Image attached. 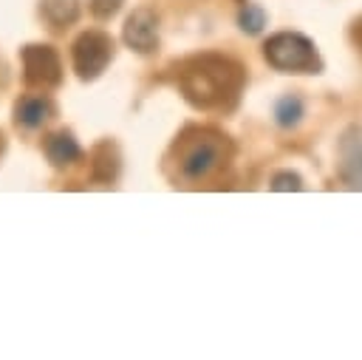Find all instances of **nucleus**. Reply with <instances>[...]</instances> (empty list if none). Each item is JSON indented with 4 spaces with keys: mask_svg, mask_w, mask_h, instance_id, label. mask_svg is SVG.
I'll return each mask as SVG.
<instances>
[{
    "mask_svg": "<svg viewBox=\"0 0 362 360\" xmlns=\"http://www.w3.org/2000/svg\"><path fill=\"white\" fill-rule=\"evenodd\" d=\"M71 60H74V71L79 79L85 82L96 79L113 60V37L99 28L82 31L71 45Z\"/></svg>",
    "mask_w": 362,
    "mask_h": 360,
    "instance_id": "20e7f679",
    "label": "nucleus"
},
{
    "mask_svg": "<svg viewBox=\"0 0 362 360\" xmlns=\"http://www.w3.org/2000/svg\"><path fill=\"white\" fill-rule=\"evenodd\" d=\"M23 60V79L28 88L51 91L62 82V62L51 45H25L20 51Z\"/></svg>",
    "mask_w": 362,
    "mask_h": 360,
    "instance_id": "39448f33",
    "label": "nucleus"
},
{
    "mask_svg": "<svg viewBox=\"0 0 362 360\" xmlns=\"http://www.w3.org/2000/svg\"><path fill=\"white\" fill-rule=\"evenodd\" d=\"M124 6V0H88V9L96 20H110L119 14V9Z\"/></svg>",
    "mask_w": 362,
    "mask_h": 360,
    "instance_id": "2eb2a0df",
    "label": "nucleus"
},
{
    "mask_svg": "<svg viewBox=\"0 0 362 360\" xmlns=\"http://www.w3.org/2000/svg\"><path fill=\"white\" fill-rule=\"evenodd\" d=\"M339 179L351 190H362V130L348 128L339 139Z\"/></svg>",
    "mask_w": 362,
    "mask_h": 360,
    "instance_id": "0eeeda50",
    "label": "nucleus"
},
{
    "mask_svg": "<svg viewBox=\"0 0 362 360\" xmlns=\"http://www.w3.org/2000/svg\"><path fill=\"white\" fill-rule=\"evenodd\" d=\"M175 167L184 181L209 179L229 156V139L212 128H187L175 142Z\"/></svg>",
    "mask_w": 362,
    "mask_h": 360,
    "instance_id": "f03ea898",
    "label": "nucleus"
},
{
    "mask_svg": "<svg viewBox=\"0 0 362 360\" xmlns=\"http://www.w3.org/2000/svg\"><path fill=\"white\" fill-rule=\"evenodd\" d=\"M40 14L51 28H65L79 20V0H40Z\"/></svg>",
    "mask_w": 362,
    "mask_h": 360,
    "instance_id": "9b49d317",
    "label": "nucleus"
},
{
    "mask_svg": "<svg viewBox=\"0 0 362 360\" xmlns=\"http://www.w3.org/2000/svg\"><path fill=\"white\" fill-rule=\"evenodd\" d=\"M42 150H45V159L54 164V167H68L74 162L82 159V147L79 142L74 139L71 130H54L45 136L42 142Z\"/></svg>",
    "mask_w": 362,
    "mask_h": 360,
    "instance_id": "6e6552de",
    "label": "nucleus"
},
{
    "mask_svg": "<svg viewBox=\"0 0 362 360\" xmlns=\"http://www.w3.org/2000/svg\"><path fill=\"white\" fill-rule=\"evenodd\" d=\"M263 60L283 74H320L322 60L314 45L300 31H277L263 43Z\"/></svg>",
    "mask_w": 362,
    "mask_h": 360,
    "instance_id": "7ed1b4c3",
    "label": "nucleus"
},
{
    "mask_svg": "<svg viewBox=\"0 0 362 360\" xmlns=\"http://www.w3.org/2000/svg\"><path fill=\"white\" fill-rule=\"evenodd\" d=\"M243 65L226 54H195L178 65V88L198 111H229L243 91Z\"/></svg>",
    "mask_w": 362,
    "mask_h": 360,
    "instance_id": "f257e3e1",
    "label": "nucleus"
},
{
    "mask_svg": "<svg viewBox=\"0 0 362 360\" xmlns=\"http://www.w3.org/2000/svg\"><path fill=\"white\" fill-rule=\"evenodd\" d=\"M119 170H122L119 147H116L110 139L99 142V145L90 150V179L99 181V184H110V181H116Z\"/></svg>",
    "mask_w": 362,
    "mask_h": 360,
    "instance_id": "1a4fd4ad",
    "label": "nucleus"
},
{
    "mask_svg": "<svg viewBox=\"0 0 362 360\" xmlns=\"http://www.w3.org/2000/svg\"><path fill=\"white\" fill-rule=\"evenodd\" d=\"M122 40L136 54H153L158 48V17L153 9H136L122 28Z\"/></svg>",
    "mask_w": 362,
    "mask_h": 360,
    "instance_id": "423d86ee",
    "label": "nucleus"
},
{
    "mask_svg": "<svg viewBox=\"0 0 362 360\" xmlns=\"http://www.w3.org/2000/svg\"><path fill=\"white\" fill-rule=\"evenodd\" d=\"M51 113H54V105H51V99L42 96V94L23 96V99H17V105H14V122H17L20 128H28V130L45 125V122L51 119Z\"/></svg>",
    "mask_w": 362,
    "mask_h": 360,
    "instance_id": "9d476101",
    "label": "nucleus"
},
{
    "mask_svg": "<svg viewBox=\"0 0 362 360\" xmlns=\"http://www.w3.org/2000/svg\"><path fill=\"white\" fill-rule=\"evenodd\" d=\"M6 153V136H3V130H0V156Z\"/></svg>",
    "mask_w": 362,
    "mask_h": 360,
    "instance_id": "dca6fc26",
    "label": "nucleus"
},
{
    "mask_svg": "<svg viewBox=\"0 0 362 360\" xmlns=\"http://www.w3.org/2000/svg\"><path fill=\"white\" fill-rule=\"evenodd\" d=\"M238 26H240V31L249 34V37L260 34V31L266 28V11H263V6H257V3H243L240 11H238Z\"/></svg>",
    "mask_w": 362,
    "mask_h": 360,
    "instance_id": "ddd939ff",
    "label": "nucleus"
},
{
    "mask_svg": "<svg viewBox=\"0 0 362 360\" xmlns=\"http://www.w3.org/2000/svg\"><path fill=\"white\" fill-rule=\"evenodd\" d=\"M305 116V102L303 96L297 94H283L277 102H274V125L283 128V130H291L303 122Z\"/></svg>",
    "mask_w": 362,
    "mask_h": 360,
    "instance_id": "f8f14e48",
    "label": "nucleus"
},
{
    "mask_svg": "<svg viewBox=\"0 0 362 360\" xmlns=\"http://www.w3.org/2000/svg\"><path fill=\"white\" fill-rule=\"evenodd\" d=\"M274 193H297V190H303L305 184H303V179H300V173H294V170H277L274 176H272V184H269Z\"/></svg>",
    "mask_w": 362,
    "mask_h": 360,
    "instance_id": "4468645a",
    "label": "nucleus"
}]
</instances>
